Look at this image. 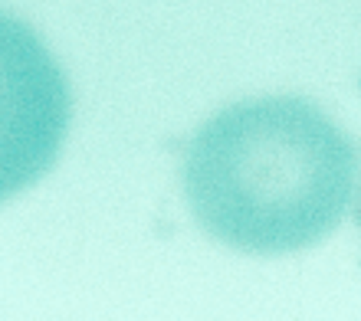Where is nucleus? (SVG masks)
Returning <instances> with one entry per match:
<instances>
[{
    "label": "nucleus",
    "instance_id": "obj_1",
    "mask_svg": "<svg viewBox=\"0 0 361 321\" xmlns=\"http://www.w3.org/2000/svg\"><path fill=\"white\" fill-rule=\"evenodd\" d=\"M355 148L315 105L276 95L217 112L184 154L190 213L250 256L319 243L352 203Z\"/></svg>",
    "mask_w": 361,
    "mask_h": 321
},
{
    "label": "nucleus",
    "instance_id": "obj_2",
    "mask_svg": "<svg viewBox=\"0 0 361 321\" xmlns=\"http://www.w3.org/2000/svg\"><path fill=\"white\" fill-rule=\"evenodd\" d=\"M73 99L43 39L0 10V203L37 184L66 141Z\"/></svg>",
    "mask_w": 361,
    "mask_h": 321
}]
</instances>
